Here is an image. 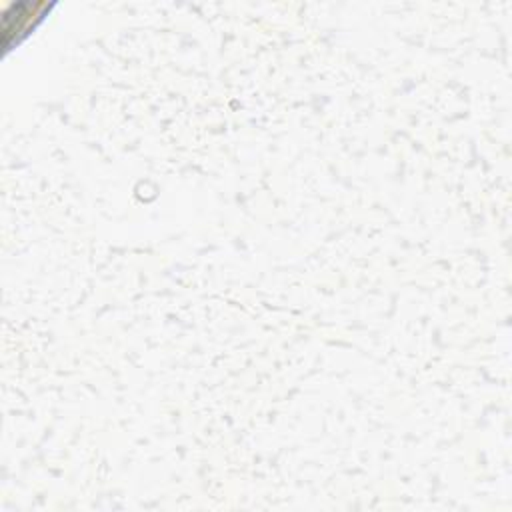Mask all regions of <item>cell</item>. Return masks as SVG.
<instances>
[{
  "label": "cell",
  "instance_id": "obj_1",
  "mask_svg": "<svg viewBox=\"0 0 512 512\" xmlns=\"http://www.w3.org/2000/svg\"><path fill=\"white\" fill-rule=\"evenodd\" d=\"M56 4L48 2H18L2 16V46L8 52L12 46L24 42L50 14Z\"/></svg>",
  "mask_w": 512,
  "mask_h": 512
}]
</instances>
